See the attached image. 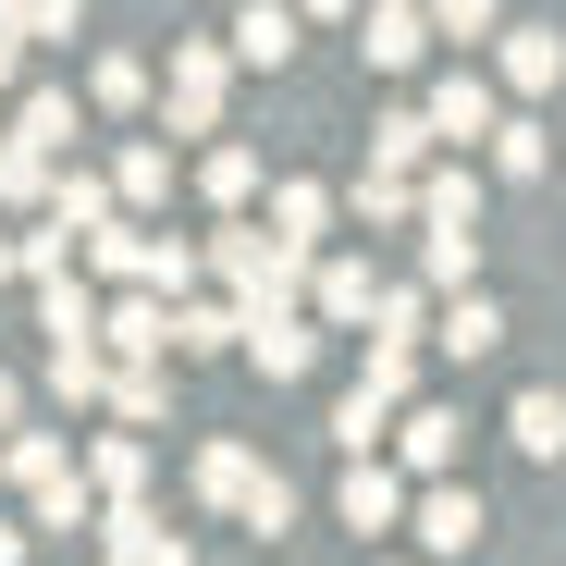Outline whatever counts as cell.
<instances>
[{"instance_id":"cell-1","label":"cell","mask_w":566,"mask_h":566,"mask_svg":"<svg viewBox=\"0 0 566 566\" xmlns=\"http://www.w3.org/2000/svg\"><path fill=\"white\" fill-rule=\"evenodd\" d=\"M481 530H493V517H481V493H455V481H431V493H419V554H468Z\"/></svg>"},{"instance_id":"cell-2","label":"cell","mask_w":566,"mask_h":566,"mask_svg":"<svg viewBox=\"0 0 566 566\" xmlns=\"http://www.w3.org/2000/svg\"><path fill=\"white\" fill-rule=\"evenodd\" d=\"M395 517H407V481H395L382 455H357V468H345V530L369 542V530H395Z\"/></svg>"},{"instance_id":"cell-3","label":"cell","mask_w":566,"mask_h":566,"mask_svg":"<svg viewBox=\"0 0 566 566\" xmlns=\"http://www.w3.org/2000/svg\"><path fill=\"white\" fill-rule=\"evenodd\" d=\"M198 493H210V505H222V517H247V505H259V493H271V468H259V455H247V443H210V455H198Z\"/></svg>"},{"instance_id":"cell-4","label":"cell","mask_w":566,"mask_h":566,"mask_svg":"<svg viewBox=\"0 0 566 566\" xmlns=\"http://www.w3.org/2000/svg\"><path fill=\"white\" fill-rule=\"evenodd\" d=\"M247 357L271 369V382H296V369H308V321L296 308H247Z\"/></svg>"},{"instance_id":"cell-5","label":"cell","mask_w":566,"mask_h":566,"mask_svg":"<svg viewBox=\"0 0 566 566\" xmlns=\"http://www.w3.org/2000/svg\"><path fill=\"white\" fill-rule=\"evenodd\" d=\"M395 455L419 468V481H443V468H455V419H443V407H419V419H395Z\"/></svg>"},{"instance_id":"cell-6","label":"cell","mask_w":566,"mask_h":566,"mask_svg":"<svg viewBox=\"0 0 566 566\" xmlns=\"http://www.w3.org/2000/svg\"><path fill=\"white\" fill-rule=\"evenodd\" d=\"M431 136H455V148H481V136H505V124H493V99H481V86L455 74L443 99H431Z\"/></svg>"},{"instance_id":"cell-7","label":"cell","mask_w":566,"mask_h":566,"mask_svg":"<svg viewBox=\"0 0 566 566\" xmlns=\"http://www.w3.org/2000/svg\"><path fill=\"white\" fill-rule=\"evenodd\" d=\"M443 345H455V357H493V345H505V308H493V296H455V308H443Z\"/></svg>"},{"instance_id":"cell-8","label":"cell","mask_w":566,"mask_h":566,"mask_svg":"<svg viewBox=\"0 0 566 566\" xmlns=\"http://www.w3.org/2000/svg\"><path fill=\"white\" fill-rule=\"evenodd\" d=\"M382 431H395V395H369V382H357V395L333 407V443H345V455H369Z\"/></svg>"},{"instance_id":"cell-9","label":"cell","mask_w":566,"mask_h":566,"mask_svg":"<svg viewBox=\"0 0 566 566\" xmlns=\"http://www.w3.org/2000/svg\"><path fill=\"white\" fill-rule=\"evenodd\" d=\"M517 455H566V395H517Z\"/></svg>"},{"instance_id":"cell-10","label":"cell","mask_w":566,"mask_h":566,"mask_svg":"<svg viewBox=\"0 0 566 566\" xmlns=\"http://www.w3.org/2000/svg\"><path fill=\"white\" fill-rule=\"evenodd\" d=\"M172 112H185V124H210V112H222V62H210V50H185V62H172Z\"/></svg>"},{"instance_id":"cell-11","label":"cell","mask_w":566,"mask_h":566,"mask_svg":"<svg viewBox=\"0 0 566 566\" xmlns=\"http://www.w3.org/2000/svg\"><path fill=\"white\" fill-rule=\"evenodd\" d=\"M419 271H431V283H455V296H468V271H481V234H468V222H443V234L419 247Z\"/></svg>"},{"instance_id":"cell-12","label":"cell","mask_w":566,"mask_h":566,"mask_svg":"<svg viewBox=\"0 0 566 566\" xmlns=\"http://www.w3.org/2000/svg\"><path fill=\"white\" fill-rule=\"evenodd\" d=\"M99 333H112L124 357H160V345H172V308H148V296H136V308H112Z\"/></svg>"},{"instance_id":"cell-13","label":"cell","mask_w":566,"mask_h":566,"mask_svg":"<svg viewBox=\"0 0 566 566\" xmlns=\"http://www.w3.org/2000/svg\"><path fill=\"white\" fill-rule=\"evenodd\" d=\"M271 222H283V247H321L333 198H321V185H283V198H271Z\"/></svg>"},{"instance_id":"cell-14","label":"cell","mask_w":566,"mask_h":566,"mask_svg":"<svg viewBox=\"0 0 566 566\" xmlns=\"http://www.w3.org/2000/svg\"><path fill=\"white\" fill-rule=\"evenodd\" d=\"M0 468H13V481H25V493H50V481H74V455H62L50 431H25V443H13V455H0Z\"/></svg>"},{"instance_id":"cell-15","label":"cell","mask_w":566,"mask_h":566,"mask_svg":"<svg viewBox=\"0 0 566 566\" xmlns=\"http://www.w3.org/2000/svg\"><path fill=\"white\" fill-rule=\"evenodd\" d=\"M369 308H382V296H369V271L333 259V271H321V321H369Z\"/></svg>"},{"instance_id":"cell-16","label":"cell","mask_w":566,"mask_h":566,"mask_svg":"<svg viewBox=\"0 0 566 566\" xmlns=\"http://www.w3.org/2000/svg\"><path fill=\"white\" fill-rule=\"evenodd\" d=\"M234 50H247V62H283V50H296V25L259 0V13H234Z\"/></svg>"},{"instance_id":"cell-17","label":"cell","mask_w":566,"mask_h":566,"mask_svg":"<svg viewBox=\"0 0 566 566\" xmlns=\"http://www.w3.org/2000/svg\"><path fill=\"white\" fill-rule=\"evenodd\" d=\"M222 333H247V321H222V308H172V357H210Z\"/></svg>"},{"instance_id":"cell-18","label":"cell","mask_w":566,"mask_h":566,"mask_svg":"<svg viewBox=\"0 0 566 566\" xmlns=\"http://www.w3.org/2000/svg\"><path fill=\"white\" fill-rule=\"evenodd\" d=\"M554 62H566L554 38H517V50H505V86H554Z\"/></svg>"},{"instance_id":"cell-19","label":"cell","mask_w":566,"mask_h":566,"mask_svg":"<svg viewBox=\"0 0 566 566\" xmlns=\"http://www.w3.org/2000/svg\"><path fill=\"white\" fill-rule=\"evenodd\" d=\"M136 481H148V455H136V443L112 431V443H99V493H136Z\"/></svg>"},{"instance_id":"cell-20","label":"cell","mask_w":566,"mask_h":566,"mask_svg":"<svg viewBox=\"0 0 566 566\" xmlns=\"http://www.w3.org/2000/svg\"><path fill=\"white\" fill-rule=\"evenodd\" d=\"M443 25H455V38H481V25H493V0H443Z\"/></svg>"},{"instance_id":"cell-21","label":"cell","mask_w":566,"mask_h":566,"mask_svg":"<svg viewBox=\"0 0 566 566\" xmlns=\"http://www.w3.org/2000/svg\"><path fill=\"white\" fill-rule=\"evenodd\" d=\"M0 566H25V530H0Z\"/></svg>"},{"instance_id":"cell-22","label":"cell","mask_w":566,"mask_h":566,"mask_svg":"<svg viewBox=\"0 0 566 566\" xmlns=\"http://www.w3.org/2000/svg\"><path fill=\"white\" fill-rule=\"evenodd\" d=\"M13 407H25V395H13V382H0V431H13Z\"/></svg>"},{"instance_id":"cell-23","label":"cell","mask_w":566,"mask_h":566,"mask_svg":"<svg viewBox=\"0 0 566 566\" xmlns=\"http://www.w3.org/2000/svg\"><path fill=\"white\" fill-rule=\"evenodd\" d=\"M13 271H25V247H0V283H13Z\"/></svg>"}]
</instances>
